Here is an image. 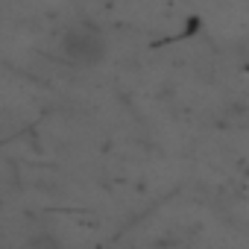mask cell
<instances>
[{
	"instance_id": "obj_1",
	"label": "cell",
	"mask_w": 249,
	"mask_h": 249,
	"mask_svg": "<svg viewBox=\"0 0 249 249\" xmlns=\"http://www.w3.org/2000/svg\"><path fill=\"white\" fill-rule=\"evenodd\" d=\"M59 47H62L65 62H71V65H76V68L100 65V62L106 59V50H108L103 33L94 30V27H88V24H76V27L65 30Z\"/></svg>"
}]
</instances>
